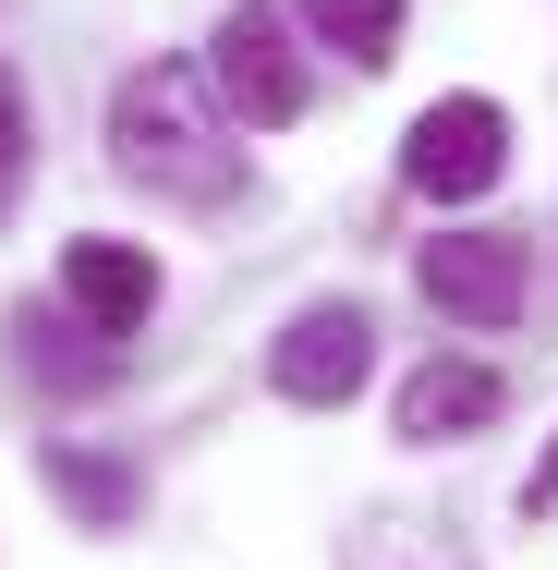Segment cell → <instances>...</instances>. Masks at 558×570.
I'll return each mask as SVG.
<instances>
[{
    "instance_id": "obj_2",
    "label": "cell",
    "mask_w": 558,
    "mask_h": 570,
    "mask_svg": "<svg viewBox=\"0 0 558 570\" xmlns=\"http://www.w3.org/2000/svg\"><path fill=\"white\" fill-rule=\"evenodd\" d=\"M207 98H219L231 134H292V121H304V49H292V24H280L267 0H243V12L219 24Z\"/></svg>"
},
{
    "instance_id": "obj_11",
    "label": "cell",
    "mask_w": 558,
    "mask_h": 570,
    "mask_svg": "<svg viewBox=\"0 0 558 570\" xmlns=\"http://www.w3.org/2000/svg\"><path fill=\"white\" fill-rule=\"evenodd\" d=\"M12 158H25V86L0 73V170H12Z\"/></svg>"
},
{
    "instance_id": "obj_3",
    "label": "cell",
    "mask_w": 558,
    "mask_h": 570,
    "mask_svg": "<svg viewBox=\"0 0 558 570\" xmlns=\"http://www.w3.org/2000/svg\"><path fill=\"white\" fill-rule=\"evenodd\" d=\"M413 279H425V304L461 316V328H510V316L535 304V243H522V230H438V243L413 255Z\"/></svg>"
},
{
    "instance_id": "obj_4",
    "label": "cell",
    "mask_w": 558,
    "mask_h": 570,
    "mask_svg": "<svg viewBox=\"0 0 558 570\" xmlns=\"http://www.w3.org/2000/svg\"><path fill=\"white\" fill-rule=\"evenodd\" d=\"M498 170H510V110H498V98H438V110H413V134H401V183H413V195L473 207Z\"/></svg>"
},
{
    "instance_id": "obj_1",
    "label": "cell",
    "mask_w": 558,
    "mask_h": 570,
    "mask_svg": "<svg viewBox=\"0 0 558 570\" xmlns=\"http://www.w3.org/2000/svg\"><path fill=\"white\" fill-rule=\"evenodd\" d=\"M110 170L146 183V195H170V207H219L243 183V134L219 121L195 61H134L110 86Z\"/></svg>"
},
{
    "instance_id": "obj_6",
    "label": "cell",
    "mask_w": 558,
    "mask_h": 570,
    "mask_svg": "<svg viewBox=\"0 0 558 570\" xmlns=\"http://www.w3.org/2000/svg\"><path fill=\"white\" fill-rule=\"evenodd\" d=\"M61 304H74L98 341L146 328V316H158V255H146V243H110V230L61 243Z\"/></svg>"
},
{
    "instance_id": "obj_7",
    "label": "cell",
    "mask_w": 558,
    "mask_h": 570,
    "mask_svg": "<svg viewBox=\"0 0 558 570\" xmlns=\"http://www.w3.org/2000/svg\"><path fill=\"white\" fill-rule=\"evenodd\" d=\"M498 401H510V389H498L486 364L438 352V364H413V376H401V438H413V450H438V438H473V425H498Z\"/></svg>"
},
{
    "instance_id": "obj_5",
    "label": "cell",
    "mask_w": 558,
    "mask_h": 570,
    "mask_svg": "<svg viewBox=\"0 0 558 570\" xmlns=\"http://www.w3.org/2000/svg\"><path fill=\"white\" fill-rule=\"evenodd\" d=\"M267 376H280V401H304V413H340L364 376H376V316L364 304H304L280 352H267Z\"/></svg>"
},
{
    "instance_id": "obj_8",
    "label": "cell",
    "mask_w": 558,
    "mask_h": 570,
    "mask_svg": "<svg viewBox=\"0 0 558 570\" xmlns=\"http://www.w3.org/2000/svg\"><path fill=\"white\" fill-rule=\"evenodd\" d=\"M37 473H49V498H61L86 534H121V522L146 510V473H134V461H110V450H74V438H49V450H37Z\"/></svg>"
},
{
    "instance_id": "obj_10",
    "label": "cell",
    "mask_w": 558,
    "mask_h": 570,
    "mask_svg": "<svg viewBox=\"0 0 558 570\" xmlns=\"http://www.w3.org/2000/svg\"><path fill=\"white\" fill-rule=\"evenodd\" d=\"M304 24L329 37L352 73H389L401 61V0H304Z\"/></svg>"
},
{
    "instance_id": "obj_12",
    "label": "cell",
    "mask_w": 558,
    "mask_h": 570,
    "mask_svg": "<svg viewBox=\"0 0 558 570\" xmlns=\"http://www.w3.org/2000/svg\"><path fill=\"white\" fill-rule=\"evenodd\" d=\"M522 510H558V450L535 461V485H522Z\"/></svg>"
},
{
    "instance_id": "obj_9",
    "label": "cell",
    "mask_w": 558,
    "mask_h": 570,
    "mask_svg": "<svg viewBox=\"0 0 558 570\" xmlns=\"http://www.w3.org/2000/svg\"><path fill=\"white\" fill-rule=\"evenodd\" d=\"M340 570H473V547L449 522H413V510H364L340 534Z\"/></svg>"
}]
</instances>
